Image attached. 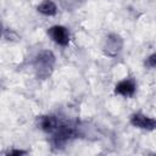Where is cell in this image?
<instances>
[{
  "mask_svg": "<svg viewBox=\"0 0 156 156\" xmlns=\"http://www.w3.org/2000/svg\"><path fill=\"white\" fill-rule=\"evenodd\" d=\"M122 45H123L122 39L117 34H110L106 38V41L104 45V52L107 56H116L121 51Z\"/></svg>",
  "mask_w": 156,
  "mask_h": 156,
  "instance_id": "cell-2",
  "label": "cell"
},
{
  "mask_svg": "<svg viewBox=\"0 0 156 156\" xmlns=\"http://www.w3.org/2000/svg\"><path fill=\"white\" fill-rule=\"evenodd\" d=\"M146 66H147V67H151V68H155V67H156V54L151 55V56L147 58Z\"/></svg>",
  "mask_w": 156,
  "mask_h": 156,
  "instance_id": "cell-8",
  "label": "cell"
},
{
  "mask_svg": "<svg viewBox=\"0 0 156 156\" xmlns=\"http://www.w3.org/2000/svg\"><path fill=\"white\" fill-rule=\"evenodd\" d=\"M38 11L43 15H46V16H52L56 13L57 9H56V5L51 1V0H44L39 6H38Z\"/></svg>",
  "mask_w": 156,
  "mask_h": 156,
  "instance_id": "cell-6",
  "label": "cell"
},
{
  "mask_svg": "<svg viewBox=\"0 0 156 156\" xmlns=\"http://www.w3.org/2000/svg\"><path fill=\"white\" fill-rule=\"evenodd\" d=\"M55 57L50 51H41L34 60V68L37 76L40 78H46L50 76L54 67Z\"/></svg>",
  "mask_w": 156,
  "mask_h": 156,
  "instance_id": "cell-1",
  "label": "cell"
},
{
  "mask_svg": "<svg viewBox=\"0 0 156 156\" xmlns=\"http://www.w3.org/2000/svg\"><path fill=\"white\" fill-rule=\"evenodd\" d=\"M132 124L143 129H154L156 127V121H154L150 117H146L144 115H134L130 119Z\"/></svg>",
  "mask_w": 156,
  "mask_h": 156,
  "instance_id": "cell-4",
  "label": "cell"
},
{
  "mask_svg": "<svg viewBox=\"0 0 156 156\" xmlns=\"http://www.w3.org/2000/svg\"><path fill=\"white\" fill-rule=\"evenodd\" d=\"M49 34L54 39V41L60 45H66L69 40V34H68L67 29L62 26H55V27L50 28Z\"/></svg>",
  "mask_w": 156,
  "mask_h": 156,
  "instance_id": "cell-3",
  "label": "cell"
},
{
  "mask_svg": "<svg viewBox=\"0 0 156 156\" xmlns=\"http://www.w3.org/2000/svg\"><path fill=\"white\" fill-rule=\"evenodd\" d=\"M135 91V85L130 80H122L116 85V93L123 96H132Z\"/></svg>",
  "mask_w": 156,
  "mask_h": 156,
  "instance_id": "cell-5",
  "label": "cell"
},
{
  "mask_svg": "<svg viewBox=\"0 0 156 156\" xmlns=\"http://www.w3.org/2000/svg\"><path fill=\"white\" fill-rule=\"evenodd\" d=\"M58 121L52 116H48L41 119V128L46 132H55L58 128Z\"/></svg>",
  "mask_w": 156,
  "mask_h": 156,
  "instance_id": "cell-7",
  "label": "cell"
}]
</instances>
